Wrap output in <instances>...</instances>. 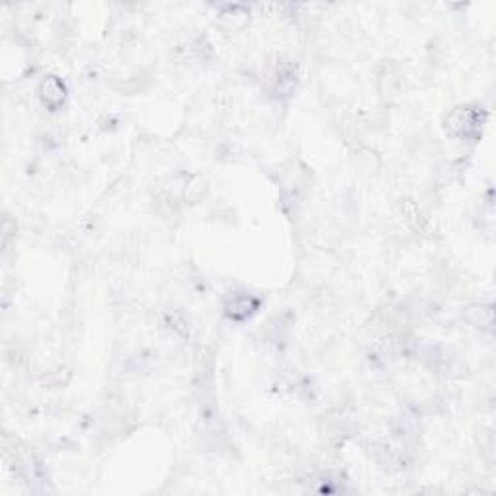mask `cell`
Segmentation results:
<instances>
[{
    "label": "cell",
    "instance_id": "6da1fadb",
    "mask_svg": "<svg viewBox=\"0 0 496 496\" xmlns=\"http://www.w3.org/2000/svg\"><path fill=\"white\" fill-rule=\"evenodd\" d=\"M483 122H485V114L481 111H477L473 107H459L448 117L446 128L456 138L473 140V138L481 134Z\"/></svg>",
    "mask_w": 496,
    "mask_h": 496
},
{
    "label": "cell",
    "instance_id": "7a4b0ae2",
    "mask_svg": "<svg viewBox=\"0 0 496 496\" xmlns=\"http://www.w3.org/2000/svg\"><path fill=\"white\" fill-rule=\"evenodd\" d=\"M295 82H297V72H295L293 64L279 62L276 72H273V91L278 95H289L293 91Z\"/></svg>",
    "mask_w": 496,
    "mask_h": 496
},
{
    "label": "cell",
    "instance_id": "3957f363",
    "mask_svg": "<svg viewBox=\"0 0 496 496\" xmlns=\"http://www.w3.org/2000/svg\"><path fill=\"white\" fill-rule=\"evenodd\" d=\"M64 98H66V90H64V83L59 80V78H47L45 82L41 83V99L47 107L51 109H57L64 103Z\"/></svg>",
    "mask_w": 496,
    "mask_h": 496
},
{
    "label": "cell",
    "instance_id": "277c9868",
    "mask_svg": "<svg viewBox=\"0 0 496 496\" xmlns=\"http://www.w3.org/2000/svg\"><path fill=\"white\" fill-rule=\"evenodd\" d=\"M256 307H258V301L252 299L250 295H237V297H233V301L229 302L227 312L233 318H244V316L252 314Z\"/></svg>",
    "mask_w": 496,
    "mask_h": 496
},
{
    "label": "cell",
    "instance_id": "5b68a950",
    "mask_svg": "<svg viewBox=\"0 0 496 496\" xmlns=\"http://www.w3.org/2000/svg\"><path fill=\"white\" fill-rule=\"evenodd\" d=\"M467 318L469 322H473L475 326H479L483 330H492V320H495V312L490 305H481V307H471L467 309Z\"/></svg>",
    "mask_w": 496,
    "mask_h": 496
}]
</instances>
